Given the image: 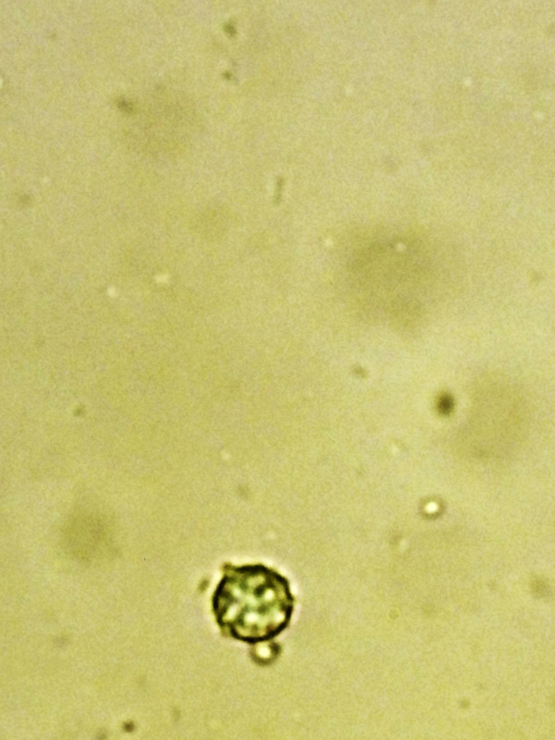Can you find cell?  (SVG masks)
I'll return each mask as SVG.
<instances>
[{
	"label": "cell",
	"instance_id": "cell-1",
	"mask_svg": "<svg viewBox=\"0 0 555 740\" xmlns=\"http://www.w3.org/2000/svg\"><path fill=\"white\" fill-rule=\"evenodd\" d=\"M293 607L288 580L261 564L228 570L214 596L219 625L248 643L275 638L288 625Z\"/></svg>",
	"mask_w": 555,
	"mask_h": 740
}]
</instances>
